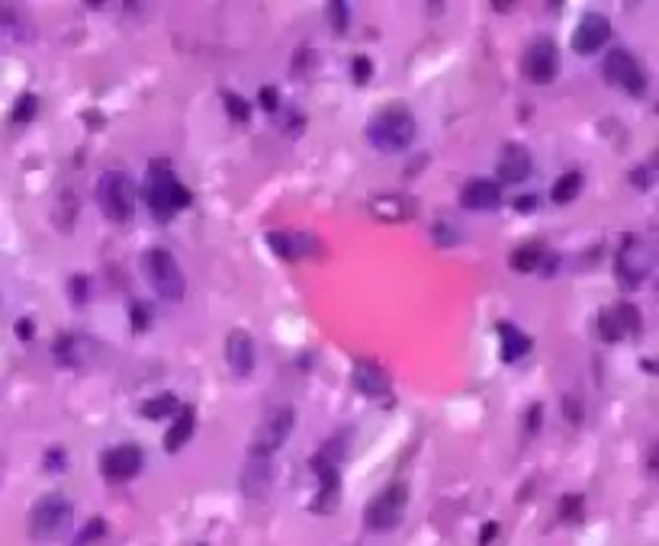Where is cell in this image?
Wrapping results in <instances>:
<instances>
[{
  "label": "cell",
  "instance_id": "23",
  "mask_svg": "<svg viewBox=\"0 0 659 546\" xmlns=\"http://www.w3.org/2000/svg\"><path fill=\"white\" fill-rule=\"evenodd\" d=\"M498 337H502V360L505 363L521 360L524 353L530 351V337L521 335L512 321H498Z\"/></svg>",
  "mask_w": 659,
  "mask_h": 546
},
{
  "label": "cell",
  "instance_id": "36",
  "mask_svg": "<svg viewBox=\"0 0 659 546\" xmlns=\"http://www.w3.org/2000/svg\"><path fill=\"white\" fill-rule=\"evenodd\" d=\"M71 289H74V302H78V305L88 302V280H84V277H74Z\"/></svg>",
  "mask_w": 659,
  "mask_h": 546
},
{
  "label": "cell",
  "instance_id": "11",
  "mask_svg": "<svg viewBox=\"0 0 659 546\" xmlns=\"http://www.w3.org/2000/svg\"><path fill=\"white\" fill-rule=\"evenodd\" d=\"M142 463H145L142 447H136V443H120V447H110L104 453L100 473L110 482H129L142 473Z\"/></svg>",
  "mask_w": 659,
  "mask_h": 546
},
{
  "label": "cell",
  "instance_id": "27",
  "mask_svg": "<svg viewBox=\"0 0 659 546\" xmlns=\"http://www.w3.org/2000/svg\"><path fill=\"white\" fill-rule=\"evenodd\" d=\"M174 411H180V401H177L174 393H161L154 399H148L142 405V415L152 418V421H161V418H171Z\"/></svg>",
  "mask_w": 659,
  "mask_h": 546
},
{
  "label": "cell",
  "instance_id": "4",
  "mask_svg": "<svg viewBox=\"0 0 659 546\" xmlns=\"http://www.w3.org/2000/svg\"><path fill=\"white\" fill-rule=\"evenodd\" d=\"M136 184L126 170H104L96 180V206L110 222L126 225L136 216Z\"/></svg>",
  "mask_w": 659,
  "mask_h": 546
},
{
  "label": "cell",
  "instance_id": "41",
  "mask_svg": "<svg viewBox=\"0 0 659 546\" xmlns=\"http://www.w3.org/2000/svg\"><path fill=\"white\" fill-rule=\"evenodd\" d=\"M492 537H496V524H489V527H486V534H482V540H480V543L486 546V543H489Z\"/></svg>",
  "mask_w": 659,
  "mask_h": 546
},
{
  "label": "cell",
  "instance_id": "29",
  "mask_svg": "<svg viewBox=\"0 0 659 546\" xmlns=\"http://www.w3.org/2000/svg\"><path fill=\"white\" fill-rule=\"evenodd\" d=\"M582 514H586V498L582 495H563L560 501V521H582Z\"/></svg>",
  "mask_w": 659,
  "mask_h": 546
},
{
  "label": "cell",
  "instance_id": "37",
  "mask_svg": "<svg viewBox=\"0 0 659 546\" xmlns=\"http://www.w3.org/2000/svg\"><path fill=\"white\" fill-rule=\"evenodd\" d=\"M630 184H637L640 190H646V186H650V174H646V168H634V170H630Z\"/></svg>",
  "mask_w": 659,
  "mask_h": 546
},
{
  "label": "cell",
  "instance_id": "40",
  "mask_svg": "<svg viewBox=\"0 0 659 546\" xmlns=\"http://www.w3.org/2000/svg\"><path fill=\"white\" fill-rule=\"evenodd\" d=\"M16 335L23 337V341H29V337H32V321H29V318L16 321Z\"/></svg>",
  "mask_w": 659,
  "mask_h": 546
},
{
  "label": "cell",
  "instance_id": "42",
  "mask_svg": "<svg viewBox=\"0 0 659 546\" xmlns=\"http://www.w3.org/2000/svg\"><path fill=\"white\" fill-rule=\"evenodd\" d=\"M78 546H80V543H78Z\"/></svg>",
  "mask_w": 659,
  "mask_h": 546
},
{
  "label": "cell",
  "instance_id": "34",
  "mask_svg": "<svg viewBox=\"0 0 659 546\" xmlns=\"http://www.w3.org/2000/svg\"><path fill=\"white\" fill-rule=\"evenodd\" d=\"M563 411H566V418H570L572 425H582V415H586V409H582V401H579L576 395H566V401H563Z\"/></svg>",
  "mask_w": 659,
  "mask_h": 546
},
{
  "label": "cell",
  "instance_id": "13",
  "mask_svg": "<svg viewBox=\"0 0 659 546\" xmlns=\"http://www.w3.org/2000/svg\"><path fill=\"white\" fill-rule=\"evenodd\" d=\"M273 485V457H264V453H248L245 459V469H241V492L245 498H267Z\"/></svg>",
  "mask_w": 659,
  "mask_h": 546
},
{
  "label": "cell",
  "instance_id": "3",
  "mask_svg": "<svg viewBox=\"0 0 659 546\" xmlns=\"http://www.w3.org/2000/svg\"><path fill=\"white\" fill-rule=\"evenodd\" d=\"M74 524V505L71 498L62 492H48L42 495L29 511V537L36 543H58L71 534Z\"/></svg>",
  "mask_w": 659,
  "mask_h": 546
},
{
  "label": "cell",
  "instance_id": "19",
  "mask_svg": "<svg viewBox=\"0 0 659 546\" xmlns=\"http://www.w3.org/2000/svg\"><path fill=\"white\" fill-rule=\"evenodd\" d=\"M351 383L357 385V389H361L363 395H370V399L389 395V376H386V369H383V367H377V363H367V360H357V363H354Z\"/></svg>",
  "mask_w": 659,
  "mask_h": 546
},
{
  "label": "cell",
  "instance_id": "35",
  "mask_svg": "<svg viewBox=\"0 0 659 546\" xmlns=\"http://www.w3.org/2000/svg\"><path fill=\"white\" fill-rule=\"evenodd\" d=\"M261 106H264L267 112H273L277 106H280V96H277V87H261Z\"/></svg>",
  "mask_w": 659,
  "mask_h": 546
},
{
  "label": "cell",
  "instance_id": "6",
  "mask_svg": "<svg viewBox=\"0 0 659 546\" xmlns=\"http://www.w3.org/2000/svg\"><path fill=\"white\" fill-rule=\"evenodd\" d=\"M405 505H409V485L405 482L386 485L363 508V527L373 530V534H386V530L399 527L402 517H405Z\"/></svg>",
  "mask_w": 659,
  "mask_h": 546
},
{
  "label": "cell",
  "instance_id": "14",
  "mask_svg": "<svg viewBox=\"0 0 659 546\" xmlns=\"http://www.w3.org/2000/svg\"><path fill=\"white\" fill-rule=\"evenodd\" d=\"M611 36V23L608 16L602 13H586L579 20L576 32H572V48H576L579 55H595L598 48L608 42Z\"/></svg>",
  "mask_w": 659,
  "mask_h": 546
},
{
  "label": "cell",
  "instance_id": "20",
  "mask_svg": "<svg viewBox=\"0 0 659 546\" xmlns=\"http://www.w3.org/2000/svg\"><path fill=\"white\" fill-rule=\"evenodd\" d=\"M267 244H271L273 254H280L283 261H299V257H305L313 248H319L315 238L296 235V232H267Z\"/></svg>",
  "mask_w": 659,
  "mask_h": 546
},
{
  "label": "cell",
  "instance_id": "7",
  "mask_svg": "<svg viewBox=\"0 0 659 546\" xmlns=\"http://www.w3.org/2000/svg\"><path fill=\"white\" fill-rule=\"evenodd\" d=\"M556 71H560V52H556V42L550 39V36H538V39L524 48V55H521L524 80L544 87V84H550V80L556 78Z\"/></svg>",
  "mask_w": 659,
  "mask_h": 546
},
{
  "label": "cell",
  "instance_id": "9",
  "mask_svg": "<svg viewBox=\"0 0 659 546\" xmlns=\"http://www.w3.org/2000/svg\"><path fill=\"white\" fill-rule=\"evenodd\" d=\"M289 431H293V409H287V405L271 409L264 418H261V425H257L254 437H251L248 453H264V457H273V453L283 447V441L289 437Z\"/></svg>",
  "mask_w": 659,
  "mask_h": 546
},
{
  "label": "cell",
  "instance_id": "10",
  "mask_svg": "<svg viewBox=\"0 0 659 546\" xmlns=\"http://www.w3.org/2000/svg\"><path fill=\"white\" fill-rule=\"evenodd\" d=\"M602 74L608 84L627 90L630 96L646 94V74H643V68L637 64V58L630 55V52H624V48H611L608 58H605Z\"/></svg>",
  "mask_w": 659,
  "mask_h": 546
},
{
  "label": "cell",
  "instance_id": "38",
  "mask_svg": "<svg viewBox=\"0 0 659 546\" xmlns=\"http://www.w3.org/2000/svg\"><path fill=\"white\" fill-rule=\"evenodd\" d=\"M514 209H518V212H534V209H538V200H534V193H524L521 200L514 203Z\"/></svg>",
  "mask_w": 659,
  "mask_h": 546
},
{
  "label": "cell",
  "instance_id": "21",
  "mask_svg": "<svg viewBox=\"0 0 659 546\" xmlns=\"http://www.w3.org/2000/svg\"><path fill=\"white\" fill-rule=\"evenodd\" d=\"M193 427H196V411L184 405V409L177 411L174 421H171L168 434H164V450H168V453H177V450L193 437Z\"/></svg>",
  "mask_w": 659,
  "mask_h": 546
},
{
  "label": "cell",
  "instance_id": "16",
  "mask_svg": "<svg viewBox=\"0 0 659 546\" xmlns=\"http://www.w3.org/2000/svg\"><path fill=\"white\" fill-rule=\"evenodd\" d=\"M225 360L238 379H248L254 373V337L248 331H232L225 341Z\"/></svg>",
  "mask_w": 659,
  "mask_h": 546
},
{
  "label": "cell",
  "instance_id": "8",
  "mask_svg": "<svg viewBox=\"0 0 659 546\" xmlns=\"http://www.w3.org/2000/svg\"><path fill=\"white\" fill-rule=\"evenodd\" d=\"M618 280L621 286L627 289H637L643 280H646V273L653 270V251L646 248V241L640 235H627L624 244L618 251Z\"/></svg>",
  "mask_w": 659,
  "mask_h": 546
},
{
  "label": "cell",
  "instance_id": "39",
  "mask_svg": "<svg viewBox=\"0 0 659 546\" xmlns=\"http://www.w3.org/2000/svg\"><path fill=\"white\" fill-rule=\"evenodd\" d=\"M538 425H540V405H534V409L528 411V431H530V434L540 431Z\"/></svg>",
  "mask_w": 659,
  "mask_h": 546
},
{
  "label": "cell",
  "instance_id": "26",
  "mask_svg": "<svg viewBox=\"0 0 659 546\" xmlns=\"http://www.w3.org/2000/svg\"><path fill=\"white\" fill-rule=\"evenodd\" d=\"M508 264H512L514 273H534L544 264V248L540 244H521L518 251H512Z\"/></svg>",
  "mask_w": 659,
  "mask_h": 546
},
{
  "label": "cell",
  "instance_id": "17",
  "mask_svg": "<svg viewBox=\"0 0 659 546\" xmlns=\"http://www.w3.org/2000/svg\"><path fill=\"white\" fill-rule=\"evenodd\" d=\"M530 168H534V161H530V152L521 142H508L498 154V177L505 184H521L530 174Z\"/></svg>",
  "mask_w": 659,
  "mask_h": 546
},
{
  "label": "cell",
  "instance_id": "5",
  "mask_svg": "<svg viewBox=\"0 0 659 546\" xmlns=\"http://www.w3.org/2000/svg\"><path fill=\"white\" fill-rule=\"evenodd\" d=\"M142 270H145V280L152 283V289L158 293L161 299H168V302H180L184 299V273H180V264H177V257L164 248H148L142 254Z\"/></svg>",
  "mask_w": 659,
  "mask_h": 546
},
{
  "label": "cell",
  "instance_id": "28",
  "mask_svg": "<svg viewBox=\"0 0 659 546\" xmlns=\"http://www.w3.org/2000/svg\"><path fill=\"white\" fill-rule=\"evenodd\" d=\"M325 13H329V23H331V29L338 32V36H345L347 32V26H351V7H347V4H341V0H331L329 7H325Z\"/></svg>",
  "mask_w": 659,
  "mask_h": 546
},
{
  "label": "cell",
  "instance_id": "24",
  "mask_svg": "<svg viewBox=\"0 0 659 546\" xmlns=\"http://www.w3.org/2000/svg\"><path fill=\"white\" fill-rule=\"evenodd\" d=\"M90 351H94V344L78 335H62L55 341V360L62 367H80V357H90Z\"/></svg>",
  "mask_w": 659,
  "mask_h": 546
},
{
  "label": "cell",
  "instance_id": "2",
  "mask_svg": "<svg viewBox=\"0 0 659 546\" xmlns=\"http://www.w3.org/2000/svg\"><path fill=\"white\" fill-rule=\"evenodd\" d=\"M145 203L154 219H171L180 209L190 206V190H187L174 174V164L168 158H154L148 164V186H145Z\"/></svg>",
  "mask_w": 659,
  "mask_h": 546
},
{
  "label": "cell",
  "instance_id": "31",
  "mask_svg": "<svg viewBox=\"0 0 659 546\" xmlns=\"http://www.w3.org/2000/svg\"><path fill=\"white\" fill-rule=\"evenodd\" d=\"M36 112H39V96L23 94L20 100H16V106H13V122H29Z\"/></svg>",
  "mask_w": 659,
  "mask_h": 546
},
{
  "label": "cell",
  "instance_id": "15",
  "mask_svg": "<svg viewBox=\"0 0 659 546\" xmlns=\"http://www.w3.org/2000/svg\"><path fill=\"white\" fill-rule=\"evenodd\" d=\"M460 206L470 209V212H492V209L502 206V186L496 180H486V177H473L460 190Z\"/></svg>",
  "mask_w": 659,
  "mask_h": 546
},
{
  "label": "cell",
  "instance_id": "32",
  "mask_svg": "<svg viewBox=\"0 0 659 546\" xmlns=\"http://www.w3.org/2000/svg\"><path fill=\"white\" fill-rule=\"evenodd\" d=\"M148 328H152V309H148L142 299H136V302H132V331L142 335V331H148Z\"/></svg>",
  "mask_w": 659,
  "mask_h": 546
},
{
  "label": "cell",
  "instance_id": "12",
  "mask_svg": "<svg viewBox=\"0 0 659 546\" xmlns=\"http://www.w3.org/2000/svg\"><path fill=\"white\" fill-rule=\"evenodd\" d=\"M630 331H640V309L634 302H621L614 309H602L598 312V335L608 344H618L621 337H627Z\"/></svg>",
  "mask_w": 659,
  "mask_h": 546
},
{
  "label": "cell",
  "instance_id": "22",
  "mask_svg": "<svg viewBox=\"0 0 659 546\" xmlns=\"http://www.w3.org/2000/svg\"><path fill=\"white\" fill-rule=\"evenodd\" d=\"M370 212H373L377 219H383V222H402V219H409L412 212H415V206H412L405 196L383 193V196H377V200L370 203Z\"/></svg>",
  "mask_w": 659,
  "mask_h": 546
},
{
  "label": "cell",
  "instance_id": "18",
  "mask_svg": "<svg viewBox=\"0 0 659 546\" xmlns=\"http://www.w3.org/2000/svg\"><path fill=\"white\" fill-rule=\"evenodd\" d=\"M315 473H319V495L313 501V511L331 514L338 508V498H341V479H338V466L313 463Z\"/></svg>",
  "mask_w": 659,
  "mask_h": 546
},
{
  "label": "cell",
  "instance_id": "1",
  "mask_svg": "<svg viewBox=\"0 0 659 546\" xmlns=\"http://www.w3.org/2000/svg\"><path fill=\"white\" fill-rule=\"evenodd\" d=\"M415 112L405 103H386L367 122V142L383 154H399L415 142Z\"/></svg>",
  "mask_w": 659,
  "mask_h": 546
},
{
  "label": "cell",
  "instance_id": "33",
  "mask_svg": "<svg viewBox=\"0 0 659 546\" xmlns=\"http://www.w3.org/2000/svg\"><path fill=\"white\" fill-rule=\"evenodd\" d=\"M351 74H354V80H357V84H367L370 74H373V64H370V58L367 55L354 58V62H351Z\"/></svg>",
  "mask_w": 659,
  "mask_h": 546
},
{
  "label": "cell",
  "instance_id": "30",
  "mask_svg": "<svg viewBox=\"0 0 659 546\" xmlns=\"http://www.w3.org/2000/svg\"><path fill=\"white\" fill-rule=\"evenodd\" d=\"M222 103H225V110H229V116H232L235 122H248L251 120L248 100H241V96L232 94V90H222Z\"/></svg>",
  "mask_w": 659,
  "mask_h": 546
},
{
  "label": "cell",
  "instance_id": "25",
  "mask_svg": "<svg viewBox=\"0 0 659 546\" xmlns=\"http://www.w3.org/2000/svg\"><path fill=\"white\" fill-rule=\"evenodd\" d=\"M582 193V170H566L563 177H556L554 190H550V200L554 203H572Z\"/></svg>",
  "mask_w": 659,
  "mask_h": 546
}]
</instances>
